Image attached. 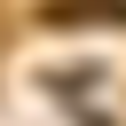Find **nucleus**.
Here are the masks:
<instances>
[{
    "label": "nucleus",
    "instance_id": "f257e3e1",
    "mask_svg": "<svg viewBox=\"0 0 126 126\" xmlns=\"http://www.w3.org/2000/svg\"><path fill=\"white\" fill-rule=\"evenodd\" d=\"M47 16L55 24H94V16H118V0H55Z\"/></svg>",
    "mask_w": 126,
    "mask_h": 126
}]
</instances>
